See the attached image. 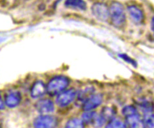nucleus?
I'll return each mask as SVG.
<instances>
[{
    "mask_svg": "<svg viewBox=\"0 0 154 128\" xmlns=\"http://www.w3.org/2000/svg\"><path fill=\"white\" fill-rule=\"evenodd\" d=\"M151 27H152V29L153 32L154 33V16H153L152 19V22H151Z\"/></svg>",
    "mask_w": 154,
    "mask_h": 128,
    "instance_id": "obj_22",
    "label": "nucleus"
},
{
    "mask_svg": "<svg viewBox=\"0 0 154 128\" xmlns=\"http://www.w3.org/2000/svg\"><path fill=\"white\" fill-rule=\"evenodd\" d=\"M64 5L73 9L85 11L87 9V4L84 0H66Z\"/></svg>",
    "mask_w": 154,
    "mask_h": 128,
    "instance_id": "obj_12",
    "label": "nucleus"
},
{
    "mask_svg": "<svg viewBox=\"0 0 154 128\" xmlns=\"http://www.w3.org/2000/svg\"><path fill=\"white\" fill-rule=\"evenodd\" d=\"M122 113L125 117H130V116L138 114L137 111V109H135V107H132V106H130V105L126 106L124 107L122 110Z\"/></svg>",
    "mask_w": 154,
    "mask_h": 128,
    "instance_id": "obj_18",
    "label": "nucleus"
},
{
    "mask_svg": "<svg viewBox=\"0 0 154 128\" xmlns=\"http://www.w3.org/2000/svg\"><path fill=\"white\" fill-rule=\"evenodd\" d=\"M102 100L103 98L101 95H92L84 102L83 105V109L85 111H91V110L95 109L97 107L101 105Z\"/></svg>",
    "mask_w": 154,
    "mask_h": 128,
    "instance_id": "obj_7",
    "label": "nucleus"
},
{
    "mask_svg": "<svg viewBox=\"0 0 154 128\" xmlns=\"http://www.w3.org/2000/svg\"><path fill=\"white\" fill-rule=\"evenodd\" d=\"M100 115L102 116V117L104 119V120L106 122L108 120H113V118L115 115V112L114 110L112 108L105 107L104 109H103Z\"/></svg>",
    "mask_w": 154,
    "mask_h": 128,
    "instance_id": "obj_16",
    "label": "nucleus"
},
{
    "mask_svg": "<svg viewBox=\"0 0 154 128\" xmlns=\"http://www.w3.org/2000/svg\"><path fill=\"white\" fill-rule=\"evenodd\" d=\"M129 14L131 19L136 23H140L142 22L144 19V14L140 9L134 5L129 6L127 8Z\"/></svg>",
    "mask_w": 154,
    "mask_h": 128,
    "instance_id": "obj_10",
    "label": "nucleus"
},
{
    "mask_svg": "<svg viewBox=\"0 0 154 128\" xmlns=\"http://www.w3.org/2000/svg\"><path fill=\"white\" fill-rule=\"evenodd\" d=\"M126 124L129 128H145L146 127L138 114L126 117Z\"/></svg>",
    "mask_w": 154,
    "mask_h": 128,
    "instance_id": "obj_9",
    "label": "nucleus"
},
{
    "mask_svg": "<svg viewBox=\"0 0 154 128\" xmlns=\"http://www.w3.org/2000/svg\"><path fill=\"white\" fill-rule=\"evenodd\" d=\"M143 122L148 128H154V114L152 112L145 113Z\"/></svg>",
    "mask_w": 154,
    "mask_h": 128,
    "instance_id": "obj_15",
    "label": "nucleus"
},
{
    "mask_svg": "<svg viewBox=\"0 0 154 128\" xmlns=\"http://www.w3.org/2000/svg\"><path fill=\"white\" fill-rule=\"evenodd\" d=\"M65 128H84L83 122L78 118L71 119L66 123Z\"/></svg>",
    "mask_w": 154,
    "mask_h": 128,
    "instance_id": "obj_14",
    "label": "nucleus"
},
{
    "mask_svg": "<svg viewBox=\"0 0 154 128\" xmlns=\"http://www.w3.org/2000/svg\"><path fill=\"white\" fill-rule=\"evenodd\" d=\"M125 126L122 122L117 119H113L108 124L106 128H125Z\"/></svg>",
    "mask_w": 154,
    "mask_h": 128,
    "instance_id": "obj_19",
    "label": "nucleus"
},
{
    "mask_svg": "<svg viewBox=\"0 0 154 128\" xmlns=\"http://www.w3.org/2000/svg\"><path fill=\"white\" fill-rule=\"evenodd\" d=\"M20 102V94L17 92H11L5 97V103L10 108L17 107Z\"/></svg>",
    "mask_w": 154,
    "mask_h": 128,
    "instance_id": "obj_11",
    "label": "nucleus"
},
{
    "mask_svg": "<svg viewBox=\"0 0 154 128\" xmlns=\"http://www.w3.org/2000/svg\"><path fill=\"white\" fill-rule=\"evenodd\" d=\"M57 125V118L49 115L40 116L34 122V128H55Z\"/></svg>",
    "mask_w": 154,
    "mask_h": 128,
    "instance_id": "obj_4",
    "label": "nucleus"
},
{
    "mask_svg": "<svg viewBox=\"0 0 154 128\" xmlns=\"http://www.w3.org/2000/svg\"><path fill=\"white\" fill-rule=\"evenodd\" d=\"M97 114L93 111H86L82 114V121L86 124H92L96 117Z\"/></svg>",
    "mask_w": 154,
    "mask_h": 128,
    "instance_id": "obj_13",
    "label": "nucleus"
},
{
    "mask_svg": "<svg viewBox=\"0 0 154 128\" xmlns=\"http://www.w3.org/2000/svg\"><path fill=\"white\" fill-rule=\"evenodd\" d=\"M35 109L41 114H48L53 112L55 109L54 104L52 101L48 99H41L35 103Z\"/></svg>",
    "mask_w": 154,
    "mask_h": 128,
    "instance_id": "obj_6",
    "label": "nucleus"
},
{
    "mask_svg": "<svg viewBox=\"0 0 154 128\" xmlns=\"http://www.w3.org/2000/svg\"><path fill=\"white\" fill-rule=\"evenodd\" d=\"M4 109V103L1 99V96H0V110Z\"/></svg>",
    "mask_w": 154,
    "mask_h": 128,
    "instance_id": "obj_21",
    "label": "nucleus"
},
{
    "mask_svg": "<svg viewBox=\"0 0 154 128\" xmlns=\"http://www.w3.org/2000/svg\"><path fill=\"white\" fill-rule=\"evenodd\" d=\"M109 16L113 24L119 28L125 22L126 16L123 5L119 2H114L109 9Z\"/></svg>",
    "mask_w": 154,
    "mask_h": 128,
    "instance_id": "obj_1",
    "label": "nucleus"
},
{
    "mask_svg": "<svg viewBox=\"0 0 154 128\" xmlns=\"http://www.w3.org/2000/svg\"><path fill=\"white\" fill-rule=\"evenodd\" d=\"M119 56H120V57L122 58L123 60L126 61L127 62H128V63L131 64L133 65H136V62L135 60H133V59L131 58H129L128 56H127V54H120L119 55Z\"/></svg>",
    "mask_w": 154,
    "mask_h": 128,
    "instance_id": "obj_20",
    "label": "nucleus"
},
{
    "mask_svg": "<svg viewBox=\"0 0 154 128\" xmlns=\"http://www.w3.org/2000/svg\"><path fill=\"white\" fill-rule=\"evenodd\" d=\"M93 93V89L92 88H87L79 92L78 94V99L79 101H84V102L89 97L91 96Z\"/></svg>",
    "mask_w": 154,
    "mask_h": 128,
    "instance_id": "obj_17",
    "label": "nucleus"
},
{
    "mask_svg": "<svg viewBox=\"0 0 154 128\" xmlns=\"http://www.w3.org/2000/svg\"><path fill=\"white\" fill-rule=\"evenodd\" d=\"M47 88L42 81L35 82L31 88V96L37 99L42 97L45 94Z\"/></svg>",
    "mask_w": 154,
    "mask_h": 128,
    "instance_id": "obj_8",
    "label": "nucleus"
},
{
    "mask_svg": "<svg viewBox=\"0 0 154 128\" xmlns=\"http://www.w3.org/2000/svg\"><path fill=\"white\" fill-rule=\"evenodd\" d=\"M69 84V80L64 76H58L50 80L47 86V91L51 96L60 94Z\"/></svg>",
    "mask_w": 154,
    "mask_h": 128,
    "instance_id": "obj_2",
    "label": "nucleus"
},
{
    "mask_svg": "<svg viewBox=\"0 0 154 128\" xmlns=\"http://www.w3.org/2000/svg\"><path fill=\"white\" fill-rule=\"evenodd\" d=\"M93 15L100 21H106L109 17V10L103 3H96L91 7Z\"/></svg>",
    "mask_w": 154,
    "mask_h": 128,
    "instance_id": "obj_3",
    "label": "nucleus"
},
{
    "mask_svg": "<svg viewBox=\"0 0 154 128\" xmlns=\"http://www.w3.org/2000/svg\"><path fill=\"white\" fill-rule=\"evenodd\" d=\"M76 97V92L73 89H70L59 94L56 99V102L59 107H64L70 105L75 99Z\"/></svg>",
    "mask_w": 154,
    "mask_h": 128,
    "instance_id": "obj_5",
    "label": "nucleus"
}]
</instances>
